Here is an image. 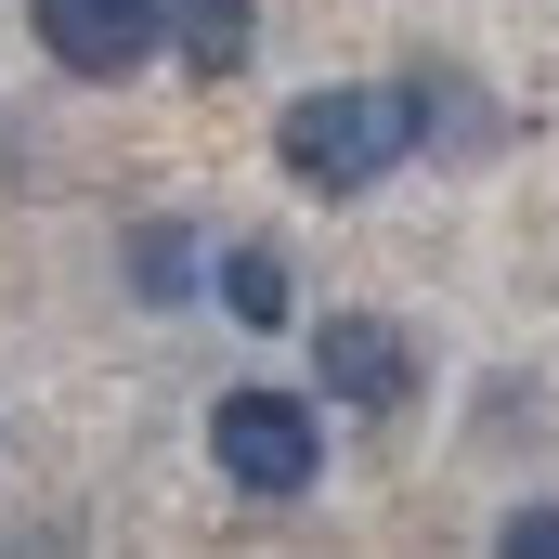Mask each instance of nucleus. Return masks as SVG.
<instances>
[{"instance_id": "nucleus-1", "label": "nucleus", "mask_w": 559, "mask_h": 559, "mask_svg": "<svg viewBox=\"0 0 559 559\" xmlns=\"http://www.w3.org/2000/svg\"><path fill=\"white\" fill-rule=\"evenodd\" d=\"M417 143H429V79H352V92H299V105L274 118L286 182H312V195H365V182H391Z\"/></svg>"}, {"instance_id": "nucleus-2", "label": "nucleus", "mask_w": 559, "mask_h": 559, "mask_svg": "<svg viewBox=\"0 0 559 559\" xmlns=\"http://www.w3.org/2000/svg\"><path fill=\"white\" fill-rule=\"evenodd\" d=\"M209 455H222V481H235L248 508H299V495L325 481V417H312L299 391H222V404H209Z\"/></svg>"}, {"instance_id": "nucleus-3", "label": "nucleus", "mask_w": 559, "mask_h": 559, "mask_svg": "<svg viewBox=\"0 0 559 559\" xmlns=\"http://www.w3.org/2000/svg\"><path fill=\"white\" fill-rule=\"evenodd\" d=\"M26 26H39V52H52L66 79H143L156 39H169L156 0H26Z\"/></svg>"}, {"instance_id": "nucleus-4", "label": "nucleus", "mask_w": 559, "mask_h": 559, "mask_svg": "<svg viewBox=\"0 0 559 559\" xmlns=\"http://www.w3.org/2000/svg\"><path fill=\"white\" fill-rule=\"evenodd\" d=\"M312 391H338V404L391 417V404L417 391V338H404L391 312H325V325H312Z\"/></svg>"}, {"instance_id": "nucleus-5", "label": "nucleus", "mask_w": 559, "mask_h": 559, "mask_svg": "<svg viewBox=\"0 0 559 559\" xmlns=\"http://www.w3.org/2000/svg\"><path fill=\"white\" fill-rule=\"evenodd\" d=\"M169 39H182V66H195V79H235V66H248V0H182V13H169Z\"/></svg>"}, {"instance_id": "nucleus-6", "label": "nucleus", "mask_w": 559, "mask_h": 559, "mask_svg": "<svg viewBox=\"0 0 559 559\" xmlns=\"http://www.w3.org/2000/svg\"><path fill=\"white\" fill-rule=\"evenodd\" d=\"M222 312L235 325H286V261L248 235V248H222Z\"/></svg>"}, {"instance_id": "nucleus-7", "label": "nucleus", "mask_w": 559, "mask_h": 559, "mask_svg": "<svg viewBox=\"0 0 559 559\" xmlns=\"http://www.w3.org/2000/svg\"><path fill=\"white\" fill-rule=\"evenodd\" d=\"M131 286L156 299V312L195 299V235H182V222H143V235H131Z\"/></svg>"}, {"instance_id": "nucleus-8", "label": "nucleus", "mask_w": 559, "mask_h": 559, "mask_svg": "<svg viewBox=\"0 0 559 559\" xmlns=\"http://www.w3.org/2000/svg\"><path fill=\"white\" fill-rule=\"evenodd\" d=\"M495 547H508V559H559V508H508Z\"/></svg>"}]
</instances>
